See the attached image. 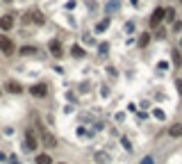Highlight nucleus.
Wrapping results in <instances>:
<instances>
[{"label": "nucleus", "mask_w": 182, "mask_h": 164, "mask_svg": "<svg viewBox=\"0 0 182 164\" xmlns=\"http://www.w3.org/2000/svg\"><path fill=\"white\" fill-rule=\"evenodd\" d=\"M71 52H73V57H82V55H84V50H82V46H78V43H75V46L71 48Z\"/></svg>", "instance_id": "nucleus-15"}, {"label": "nucleus", "mask_w": 182, "mask_h": 164, "mask_svg": "<svg viewBox=\"0 0 182 164\" xmlns=\"http://www.w3.org/2000/svg\"><path fill=\"white\" fill-rule=\"evenodd\" d=\"M173 64H175V66H180V64H182V57H180V52H177V50H173Z\"/></svg>", "instance_id": "nucleus-16"}, {"label": "nucleus", "mask_w": 182, "mask_h": 164, "mask_svg": "<svg viewBox=\"0 0 182 164\" xmlns=\"http://www.w3.org/2000/svg\"><path fill=\"white\" fill-rule=\"evenodd\" d=\"M39 132H41V139H43V144H46L48 148H55V146H57V139L52 137L50 132H46L43 128H39Z\"/></svg>", "instance_id": "nucleus-4"}, {"label": "nucleus", "mask_w": 182, "mask_h": 164, "mask_svg": "<svg viewBox=\"0 0 182 164\" xmlns=\"http://www.w3.org/2000/svg\"><path fill=\"white\" fill-rule=\"evenodd\" d=\"M36 146H39L36 134L32 132V130H27V132H25V148H27V150H36Z\"/></svg>", "instance_id": "nucleus-2"}, {"label": "nucleus", "mask_w": 182, "mask_h": 164, "mask_svg": "<svg viewBox=\"0 0 182 164\" xmlns=\"http://www.w3.org/2000/svg\"><path fill=\"white\" fill-rule=\"evenodd\" d=\"M182 30V20H173V32H180Z\"/></svg>", "instance_id": "nucleus-20"}, {"label": "nucleus", "mask_w": 182, "mask_h": 164, "mask_svg": "<svg viewBox=\"0 0 182 164\" xmlns=\"http://www.w3.org/2000/svg\"><path fill=\"white\" fill-rule=\"evenodd\" d=\"M155 118H159V121H164V118H166V114L162 112V109H155Z\"/></svg>", "instance_id": "nucleus-22"}, {"label": "nucleus", "mask_w": 182, "mask_h": 164, "mask_svg": "<svg viewBox=\"0 0 182 164\" xmlns=\"http://www.w3.org/2000/svg\"><path fill=\"white\" fill-rule=\"evenodd\" d=\"M180 2H182V0H180Z\"/></svg>", "instance_id": "nucleus-29"}, {"label": "nucleus", "mask_w": 182, "mask_h": 164, "mask_svg": "<svg viewBox=\"0 0 182 164\" xmlns=\"http://www.w3.org/2000/svg\"><path fill=\"white\" fill-rule=\"evenodd\" d=\"M180 50H182V39H180Z\"/></svg>", "instance_id": "nucleus-28"}, {"label": "nucleus", "mask_w": 182, "mask_h": 164, "mask_svg": "<svg viewBox=\"0 0 182 164\" xmlns=\"http://www.w3.org/2000/svg\"><path fill=\"white\" fill-rule=\"evenodd\" d=\"M48 48H50V52H52L55 57H62V55H64L62 43H59V41H50V46H48Z\"/></svg>", "instance_id": "nucleus-7"}, {"label": "nucleus", "mask_w": 182, "mask_h": 164, "mask_svg": "<svg viewBox=\"0 0 182 164\" xmlns=\"http://www.w3.org/2000/svg\"><path fill=\"white\" fill-rule=\"evenodd\" d=\"M164 11H166V9H162V7H157V9L153 11V16H150V25L153 27H157L162 20H164Z\"/></svg>", "instance_id": "nucleus-5"}, {"label": "nucleus", "mask_w": 182, "mask_h": 164, "mask_svg": "<svg viewBox=\"0 0 182 164\" xmlns=\"http://www.w3.org/2000/svg\"><path fill=\"white\" fill-rule=\"evenodd\" d=\"M11 25H14V18H11V16H2V18H0V27H2V30H11Z\"/></svg>", "instance_id": "nucleus-8"}, {"label": "nucleus", "mask_w": 182, "mask_h": 164, "mask_svg": "<svg viewBox=\"0 0 182 164\" xmlns=\"http://www.w3.org/2000/svg\"><path fill=\"white\" fill-rule=\"evenodd\" d=\"M119 7H121V2H119V0H109V2H107V14H114V11L119 9Z\"/></svg>", "instance_id": "nucleus-12"}, {"label": "nucleus", "mask_w": 182, "mask_h": 164, "mask_svg": "<svg viewBox=\"0 0 182 164\" xmlns=\"http://www.w3.org/2000/svg\"><path fill=\"white\" fill-rule=\"evenodd\" d=\"M141 164H155V159H153V157H143V159H141Z\"/></svg>", "instance_id": "nucleus-24"}, {"label": "nucleus", "mask_w": 182, "mask_h": 164, "mask_svg": "<svg viewBox=\"0 0 182 164\" xmlns=\"http://www.w3.org/2000/svg\"><path fill=\"white\" fill-rule=\"evenodd\" d=\"M157 66H159V71H166V68H168V64H166V62H159Z\"/></svg>", "instance_id": "nucleus-25"}, {"label": "nucleus", "mask_w": 182, "mask_h": 164, "mask_svg": "<svg viewBox=\"0 0 182 164\" xmlns=\"http://www.w3.org/2000/svg\"><path fill=\"white\" fill-rule=\"evenodd\" d=\"M30 93L36 98H46L48 96V87L46 84H34V87H30Z\"/></svg>", "instance_id": "nucleus-6"}, {"label": "nucleus", "mask_w": 182, "mask_h": 164, "mask_svg": "<svg viewBox=\"0 0 182 164\" xmlns=\"http://www.w3.org/2000/svg\"><path fill=\"white\" fill-rule=\"evenodd\" d=\"M7 91H11V93H21V91H23V87L18 84V82L9 80V82H7Z\"/></svg>", "instance_id": "nucleus-9"}, {"label": "nucleus", "mask_w": 182, "mask_h": 164, "mask_svg": "<svg viewBox=\"0 0 182 164\" xmlns=\"http://www.w3.org/2000/svg\"><path fill=\"white\" fill-rule=\"evenodd\" d=\"M148 41H150V36H148V34H141L139 36V46H148Z\"/></svg>", "instance_id": "nucleus-18"}, {"label": "nucleus", "mask_w": 182, "mask_h": 164, "mask_svg": "<svg viewBox=\"0 0 182 164\" xmlns=\"http://www.w3.org/2000/svg\"><path fill=\"white\" fill-rule=\"evenodd\" d=\"M168 134H171V137H180V134H182V125H180V123L171 125V128H168Z\"/></svg>", "instance_id": "nucleus-10"}, {"label": "nucleus", "mask_w": 182, "mask_h": 164, "mask_svg": "<svg viewBox=\"0 0 182 164\" xmlns=\"http://www.w3.org/2000/svg\"><path fill=\"white\" fill-rule=\"evenodd\" d=\"M94 159H96V164H109V162H112V155H109L107 150H96Z\"/></svg>", "instance_id": "nucleus-3"}, {"label": "nucleus", "mask_w": 182, "mask_h": 164, "mask_svg": "<svg viewBox=\"0 0 182 164\" xmlns=\"http://www.w3.org/2000/svg\"><path fill=\"white\" fill-rule=\"evenodd\" d=\"M164 18H168V20H175V11H173V9H166V11H164Z\"/></svg>", "instance_id": "nucleus-19"}, {"label": "nucleus", "mask_w": 182, "mask_h": 164, "mask_svg": "<svg viewBox=\"0 0 182 164\" xmlns=\"http://www.w3.org/2000/svg\"><path fill=\"white\" fill-rule=\"evenodd\" d=\"M36 164H52V157L46 155V153H41V155H36Z\"/></svg>", "instance_id": "nucleus-11"}, {"label": "nucleus", "mask_w": 182, "mask_h": 164, "mask_svg": "<svg viewBox=\"0 0 182 164\" xmlns=\"http://www.w3.org/2000/svg\"><path fill=\"white\" fill-rule=\"evenodd\" d=\"M0 52H5V55H11L14 52V43H11L9 36L0 34Z\"/></svg>", "instance_id": "nucleus-1"}, {"label": "nucleus", "mask_w": 182, "mask_h": 164, "mask_svg": "<svg viewBox=\"0 0 182 164\" xmlns=\"http://www.w3.org/2000/svg\"><path fill=\"white\" fill-rule=\"evenodd\" d=\"M84 43H87V46H91V43H94V36L87 34V36H84Z\"/></svg>", "instance_id": "nucleus-23"}, {"label": "nucleus", "mask_w": 182, "mask_h": 164, "mask_svg": "<svg viewBox=\"0 0 182 164\" xmlns=\"http://www.w3.org/2000/svg\"><path fill=\"white\" fill-rule=\"evenodd\" d=\"M98 50H100V55H105V52L109 50V43H100V46H98Z\"/></svg>", "instance_id": "nucleus-21"}, {"label": "nucleus", "mask_w": 182, "mask_h": 164, "mask_svg": "<svg viewBox=\"0 0 182 164\" xmlns=\"http://www.w3.org/2000/svg\"><path fill=\"white\" fill-rule=\"evenodd\" d=\"M175 87H177V93H182V80H177V82H175Z\"/></svg>", "instance_id": "nucleus-26"}, {"label": "nucleus", "mask_w": 182, "mask_h": 164, "mask_svg": "<svg viewBox=\"0 0 182 164\" xmlns=\"http://www.w3.org/2000/svg\"><path fill=\"white\" fill-rule=\"evenodd\" d=\"M9 162H11V164H18V159H16V155H11V157H9Z\"/></svg>", "instance_id": "nucleus-27"}, {"label": "nucleus", "mask_w": 182, "mask_h": 164, "mask_svg": "<svg viewBox=\"0 0 182 164\" xmlns=\"http://www.w3.org/2000/svg\"><path fill=\"white\" fill-rule=\"evenodd\" d=\"M121 144H123L125 150H132V144H130V139H128V137H121Z\"/></svg>", "instance_id": "nucleus-17"}, {"label": "nucleus", "mask_w": 182, "mask_h": 164, "mask_svg": "<svg viewBox=\"0 0 182 164\" xmlns=\"http://www.w3.org/2000/svg\"><path fill=\"white\" fill-rule=\"evenodd\" d=\"M107 27H109V18H103V20L96 23V32H103V30H107Z\"/></svg>", "instance_id": "nucleus-13"}, {"label": "nucleus", "mask_w": 182, "mask_h": 164, "mask_svg": "<svg viewBox=\"0 0 182 164\" xmlns=\"http://www.w3.org/2000/svg\"><path fill=\"white\" fill-rule=\"evenodd\" d=\"M21 55H25V57L36 55V48H34V46H23V48H21Z\"/></svg>", "instance_id": "nucleus-14"}]
</instances>
